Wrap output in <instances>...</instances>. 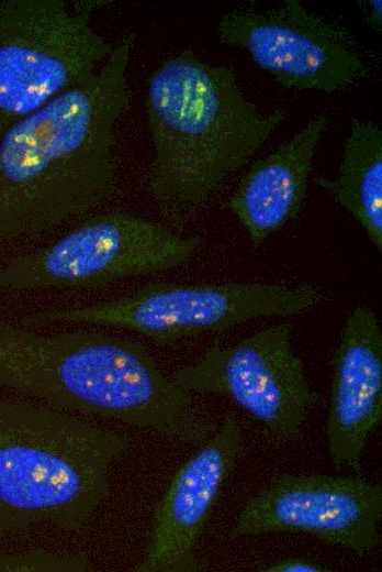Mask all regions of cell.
Instances as JSON below:
<instances>
[{
	"label": "cell",
	"mask_w": 382,
	"mask_h": 572,
	"mask_svg": "<svg viewBox=\"0 0 382 572\" xmlns=\"http://www.w3.org/2000/svg\"><path fill=\"white\" fill-rule=\"evenodd\" d=\"M218 41L240 46L283 87L335 92L369 73L366 54L335 20L283 0L267 10L236 8L217 22Z\"/></svg>",
	"instance_id": "obj_9"
},
{
	"label": "cell",
	"mask_w": 382,
	"mask_h": 572,
	"mask_svg": "<svg viewBox=\"0 0 382 572\" xmlns=\"http://www.w3.org/2000/svg\"><path fill=\"white\" fill-rule=\"evenodd\" d=\"M327 124V116H315L290 140L256 161L226 200L225 206L254 245L299 215L307 196L315 150Z\"/></svg>",
	"instance_id": "obj_13"
},
{
	"label": "cell",
	"mask_w": 382,
	"mask_h": 572,
	"mask_svg": "<svg viewBox=\"0 0 382 572\" xmlns=\"http://www.w3.org/2000/svg\"><path fill=\"white\" fill-rule=\"evenodd\" d=\"M339 174L335 179L317 177L362 227L374 248L382 251V130L371 121L351 119Z\"/></svg>",
	"instance_id": "obj_14"
},
{
	"label": "cell",
	"mask_w": 382,
	"mask_h": 572,
	"mask_svg": "<svg viewBox=\"0 0 382 572\" xmlns=\"http://www.w3.org/2000/svg\"><path fill=\"white\" fill-rule=\"evenodd\" d=\"M324 299V292L311 284L155 282L115 299L29 314L21 318V324L114 327L136 332L157 345H171L256 318L302 314Z\"/></svg>",
	"instance_id": "obj_5"
},
{
	"label": "cell",
	"mask_w": 382,
	"mask_h": 572,
	"mask_svg": "<svg viewBox=\"0 0 382 572\" xmlns=\"http://www.w3.org/2000/svg\"><path fill=\"white\" fill-rule=\"evenodd\" d=\"M123 34L87 79L12 123L0 136V246L80 218L116 189L115 127L131 103Z\"/></svg>",
	"instance_id": "obj_1"
},
{
	"label": "cell",
	"mask_w": 382,
	"mask_h": 572,
	"mask_svg": "<svg viewBox=\"0 0 382 572\" xmlns=\"http://www.w3.org/2000/svg\"><path fill=\"white\" fill-rule=\"evenodd\" d=\"M131 443L92 418L0 395V537L40 525L86 532Z\"/></svg>",
	"instance_id": "obj_4"
},
{
	"label": "cell",
	"mask_w": 382,
	"mask_h": 572,
	"mask_svg": "<svg viewBox=\"0 0 382 572\" xmlns=\"http://www.w3.org/2000/svg\"><path fill=\"white\" fill-rule=\"evenodd\" d=\"M263 572H327L328 568L307 559L291 558L279 560L260 569Z\"/></svg>",
	"instance_id": "obj_16"
},
{
	"label": "cell",
	"mask_w": 382,
	"mask_h": 572,
	"mask_svg": "<svg viewBox=\"0 0 382 572\" xmlns=\"http://www.w3.org/2000/svg\"><path fill=\"white\" fill-rule=\"evenodd\" d=\"M145 105L153 143L146 187L178 233L285 119L283 109L260 113L231 67L190 48L153 72Z\"/></svg>",
	"instance_id": "obj_3"
},
{
	"label": "cell",
	"mask_w": 382,
	"mask_h": 572,
	"mask_svg": "<svg viewBox=\"0 0 382 572\" xmlns=\"http://www.w3.org/2000/svg\"><path fill=\"white\" fill-rule=\"evenodd\" d=\"M382 2L381 0H372L368 2L369 21L375 28H380L382 21Z\"/></svg>",
	"instance_id": "obj_17"
},
{
	"label": "cell",
	"mask_w": 382,
	"mask_h": 572,
	"mask_svg": "<svg viewBox=\"0 0 382 572\" xmlns=\"http://www.w3.org/2000/svg\"><path fill=\"white\" fill-rule=\"evenodd\" d=\"M381 519L382 488L361 473H283L245 503L228 538L303 534L363 557L379 541Z\"/></svg>",
	"instance_id": "obj_10"
},
{
	"label": "cell",
	"mask_w": 382,
	"mask_h": 572,
	"mask_svg": "<svg viewBox=\"0 0 382 572\" xmlns=\"http://www.w3.org/2000/svg\"><path fill=\"white\" fill-rule=\"evenodd\" d=\"M381 419V328L374 310L359 305L345 322L333 362L326 436L337 470L361 473L363 450Z\"/></svg>",
	"instance_id": "obj_12"
},
{
	"label": "cell",
	"mask_w": 382,
	"mask_h": 572,
	"mask_svg": "<svg viewBox=\"0 0 382 572\" xmlns=\"http://www.w3.org/2000/svg\"><path fill=\"white\" fill-rule=\"evenodd\" d=\"M292 330L278 323L234 344L215 341L171 378L190 393L229 398L277 438H294L319 396L293 350Z\"/></svg>",
	"instance_id": "obj_8"
},
{
	"label": "cell",
	"mask_w": 382,
	"mask_h": 572,
	"mask_svg": "<svg viewBox=\"0 0 382 572\" xmlns=\"http://www.w3.org/2000/svg\"><path fill=\"white\" fill-rule=\"evenodd\" d=\"M0 389L186 444H202L218 428L142 343L104 331L43 333L0 320Z\"/></svg>",
	"instance_id": "obj_2"
},
{
	"label": "cell",
	"mask_w": 382,
	"mask_h": 572,
	"mask_svg": "<svg viewBox=\"0 0 382 572\" xmlns=\"http://www.w3.org/2000/svg\"><path fill=\"white\" fill-rule=\"evenodd\" d=\"M203 242L151 219L108 211L8 260L0 267V289H86L162 273L186 264Z\"/></svg>",
	"instance_id": "obj_7"
},
{
	"label": "cell",
	"mask_w": 382,
	"mask_h": 572,
	"mask_svg": "<svg viewBox=\"0 0 382 572\" xmlns=\"http://www.w3.org/2000/svg\"><path fill=\"white\" fill-rule=\"evenodd\" d=\"M97 0L0 1V136L90 77L114 43L91 25Z\"/></svg>",
	"instance_id": "obj_6"
},
{
	"label": "cell",
	"mask_w": 382,
	"mask_h": 572,
	"mask_svg": "<svg viewBox=\"0 0 382 572\" xmlns=\"http://www.w3.org/2000/svg\"><path fill=\"white\" fill-rule=\"evenodd\" d=\"M92 563L85 552L63 553L44 549L0 552V572H87Z\"/></svg>",
	"instance_id": "obj_15"
},
{
	"label": "cell",
	"mask_w": 382,
	"mask_h": 572,
	"mask_svg": "<svg viewBox=\"0 0 382 572\" xmlns=\"http://www.w3.org/2000/svg\"><path fill=\"white\" fill-rule=\"evenodd\" d=\"M241 451V426L226 414L217 430L172 475L155 507L136 572H202L196 546Z\"/></svg>",
	"instance_id": "obj_11"
}]
</instances>
